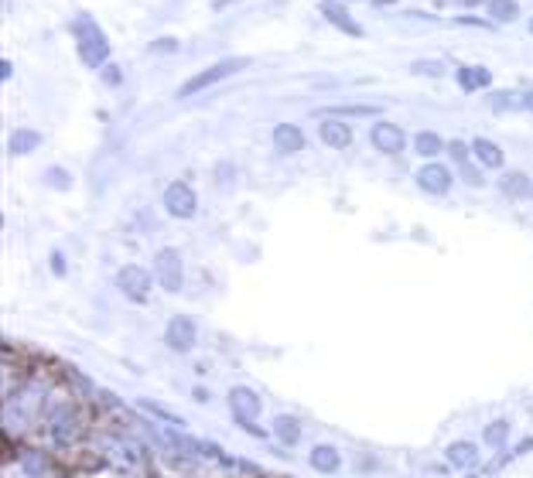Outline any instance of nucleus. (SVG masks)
Returning <instances> with one entry per match:
<instances>
[{
    "instance_id": "1",
    "label": "nucleus",
    "mask_w": 533,
    "mask_h": 478,
    "mask_svg": "<svg viewBox=\"0 0 533 478\" xmlns=\"http://www.w3.org/2000/svg\"><path fill=\"white\" fill-rule=\"evenodd\" d=\"M11 372V383H4V437H14L25 444L31 434H38L45 417H48V407L52 397L62 383L65 369H41V366H7Z\"/></svg>"
},
{
    "instance_id": "2",
    "label": "nucleus",
    "mask_w": 533,
    "mask_h": 478,
    "mask_svg": "<svg viewBox=\"0 0 533 478\" xmlns=\"http://www.w3.org/2000/svg\"><path fill=\"white\" fill-rule=\"evenodd\" d=\"M96 410H93V400L79 397L65 376L58 383L52 397V407H48V417L41 424V441L52 454H62V458H72L79 451H89V437H93V427H96Z\"/></svg>"
},
{
    "instance_id": "3",
    "label": "nucleus",
    "mask_w": 533,
    "mask_h": 478,
    "mask_svg": "<svg viewBox=\"0 0 533 478\" xmlns=\"http://www.w3.org/2000/svg\"><path fill=\"white\" fill-rule=\"evenodd\" d=\"M89 451L96 465H107L123 478H151V448L130 427H109L103 417L93 427Z\"/></svg>"
},
{
    "instance_id": "4",
    "label": "nucleus",
    "mask_w": 533,
    "mask_h": 478,
    "mask_svg": "<svg viewBox=\"0 0 533 478\" xmlns=\"http://www.w3.org/2000/svg\"><path fill=\"white\" fill-rule=\"evenodd\" d=\"M72 34H76V48H79L82 65L89 69H107L109 65V41L103 34V27L96 25L89 14H79L72 21Z\"/></svg>"
},
{
    "instance_id": "5",
    "label": "nucleus",
    "mask_w": 533,
    "mask_h": 478,
    "mask_svg": "<svg viewBox=\"0 0 533 478\" xmlns=\"http://www.w3.org/2000/svg\"><path fill=\"white\" fill-rule=\"evenodd\" d=\"M226 407H229V417L236 421V424L250 434V437H257V441H264L270 430L257 424L260 421V410H264V403L257 397V390H250V386H229V393H226Z\"/></svg>"
},
{
    "instance_id": "6",
    "label": "nucleus",
    "mask_w": 533,
    "mask_h": 478,
    "mask_svg": "<svg viewBox=\"0 0 533 478\" xmlns=\"http://www.w3.org/2000/svg\"><path fill=\"white\" fill-rule=\"evenodd\" d=\"M246 65H250V58H246V55H236V58H222V62H212L209 69H202V72H195L191 79L182 82V86L175 89V96H178V100L198 96L202 89H212V86H219L222 79H229V76L243 72Z\"/></svg>"
},
{
    "instance_id": "7",
    "label": "nucleus",
    "mask_w": 533,
    "mask_h": 478,
    "mask_svg": "<svg viewBox=\"0 0 533 478\" xmlns=\"http://www.w3.org/2000/svg\"><path fill=\"white\" fill-rule=\"evenodd\" d=\"M154 273H147V266L140 264H127L116 270V287L120 294L130 301V304H147L151 301V291H154Z\"/></svg>"
},
{
    "instance_id": "8",
    "label": "nucleus",
    "mask_w": 533,
    "mask_h": 478,
    "mask_svg": "<svg viewBox=\"0 0 533 478\" xmlns=\"http://www.w3.org/2000/svg\"><path fill=\"white\" fill-rule=\"evenodd\" d=\"M154 277H158L161 291L178 294L185 287V264H182V253L175 246H164L154 253Z\"/></svg>"
},
{
    "instance_id": "9",
    "label": "nucleus",
    "mask_w": 533,
    "mask_h": 478,
    "mask_svg": "<svg viewBox=\"0 0 533 478\" xmlns=\"http://www.w3.org/2000/svg\"><path fill=\"white\" fill-rule=\"evenodd\" d=\"M164 346L171 348L175 355H188L191 348L198 346V321L191 315H171L164 325Z\"/></svg>"
},
{
    "instance_id": "10",
    "label": "nucleus",
    "mask_w": 533,
    "mask_h": 478,
    "mask_svg": "<svg viewBox=\"0 0 533 478\" xmlns=\"http://www.w3.org/2000/svg\"><path fill=\"white\" fill-rule=\"evenodd\" d=\"M161 202H164V212L171 215V219H191V215L198 212V195H195V188L188 185V182H171V185L164 188Z\"/></svg>"
},
{
    "instance_id": "11",
    "label": "nucleus",
    "mask_w": 533,
    "mask_h": 478,
    "mask_svg": "<svg viewBox=\"0 0 533 478\" xmlns=\"http://www.w3.org/2000/svg\"><path fill=\"white\" fill-rule=\"evenodd\" d=\"M414 178H417V188L427 191V195H448L452 185H454V171L448 168V164H441V161H427V164H421Z\"/></svg>"
},
{
    "instance_id": "12",
    "label": "nucleus",
    "mask_w": 533,
    "mask_h": 478,
    "mask_svg": "<svg viewBox=\"0 0 533 478\" xmlns=\"http://www.w3.org/2000/svg\"><path fill=\"white\" fill-rule=\"evenodd\" d=\"M370 144L379 154H400L407 147V133L400 130L393 120H376L373 130H370Z\"/></svg>"
},
{
    "instance_id": "13",
    "label": "nucleus",
    "mask_w": 533,
    "mask_h": 478,
    "mask_svg": "<svg viewBox=\"0 0 533 478\" xmlns=\"http://www.w3.org/2000/svg\"><path fill=\"white\" fill-rule=\"evenodd\" d=\"M318 11H321V18H325L328 25H335L342 34H349V38H363V25L349 14V7L342 4V0H321Z\"/></svg>"
},
{
    "instance_id": "14",
    "label": "nucleus",
    "mask_w": 533,
    "mask_h": 478,
    "mask_svg": "<svg viewBox=\"0 0 533 478\" xmlns=\"http://www.w3.org/2000/svg\"><path fill=\"white\" fill-rule=\"evenodd\" d=\"M479 444L475 441H452L448 448H445V465L448 468H454V472H472V468H479Z\"/></svg>"
},
{
    "instance_id": "15",
    "label": "nucleus",
    "mask_w": 533,
    "mask_h": 478,
    "mask_svg": "<svg viewBox=\"0 0 533 478\" xmlns=\"http://www.w3.org/2000/svg\"><path fill=\"white\" fill-rule=\"evenodd\" d=\"M18 468L25 472V478H48L52 475V458L45 448H34V444H21L18 451Z\"/></svg>"
},
{
    "instance_id": "16",
    "label": "nucleus",
    "mask_w": 533,
    "mask_h": 478,
    "mask_svg": "<svg viewBox=\"0 0 533 478\" xmlns=\"http://www.w3.org/2000/svg\"><path fill=\"white\" fill-rule=\"evenodd\" d=\"M270 434L277 437L281 448H297V444L304 441V427H301V421L291 417V414H277V417L270 421Z\"/></svg>"
},
{
    "instance_id": "17",
    "label": "nucleus",
    "mask_w": 533,
    "mask_h": 478,
    "mask_svg": "<svg viewBox=\"0 0 533 478\" xmlns=\"http://www.w3.org/2000/svg\"><path fill=\"white\" fill-rule=\"evenodd\" d=\"M308 465H311V472H318V475H339V468H342V451H339L335 444H311Z\"/></svg>"
},
{
    "instance_id": "18",
    "label": "nucleus",
    "mask_w": 533,
    "mask_h": 478,
    "mask_svg": "<svg viewBox=\"0 0 533 478\" xmlns=\"http://www.w3.org/2000/svg\"><path fill=\"white\" fill-rule=\"evenodd\" d=\"M270 140H274V147H277V154H301L304 151V130L297 127V123H277L274 133H270Z\"/></svg>"
},
{
    "instance_id": "19",
    "label": "nucleus",
    "mask_w": 533,
    "mask_h": 478,
    "mask_svg": "<svg viewBox=\"0 0 533 478\" xmlns=\"http://www.w3.org/2000/svg\"><path fill=\"white\" fill-rule=\"evenodd\" d=\"M137 410L147 417V421H158V424H164V427H178V430H185L188 427V421L182 417V414H175L171 407H164V403H158V400H137Z\"/></svg>"
},
{
    "instance_id": "20",
    "label": "nucleus",
    "mask_w": 533,
    "mask_h": 478,
    "mask_svg": "<svg viewBox=\"0 0 533 478\" xmlns=\"http://www.w3.org/2000/svg\"><path fill=\"white\" fill-rule=\"evenodd\" d=\"M318 140L332 151H346L352 144V127L346 120H321L318 123Z\"/></svg>"
},
{
    "instance_id": "21",
    "label": "nucleus",
    "mask_w": 533,
    "mask_h": 478,
    "mask_svg": "<svg viewBox=\"0 0 533 478\" xmlns=\"http://www.w3.org/2000/svg\"><path fill=\"white\" fill-rule=\"evenodd\" d=\"M472 158L479 161L482 168H503L506 164V154H503V147L496 144V140H489V137H475L472 140Z\"/></svg>"
},
{
    "instance_id": "22",
    "label": "nucleus",
    "mask_w": 533,
    "mask_h": 478,
    "mask_svg": "<svg viewBox=\"0 0 533 478\" xmlns=\"http://www.w3.org/2000/svg\"><path fill=\"white\" fill-rule=\"evenodd\" d=\"M454 82H458L461 93H475V89H489L492 86V72L482 69V65H461L454 72Z\"/></svg>"
},
{
    "instance_id": "23",
    "label": "nucleus",
    "mask_w": 533,
    "mask_h": 478,
    "mask_svg": "<svg viewBox=\"0 0 533 478\" xmlns=\"http://www.w3.org/2000/svg\"><path fill=\"white\" fill-rule=\"evenodd\" d=\"M499 191L506 195V198H533V182L530 175H523V171H503V178H499Z\"/></svg>"
},
{
    "instance_id": "24",
    "label": "nucleus",
    "mask_w": 533,
    "mask_h": 478,
    "mask_svg": "<svg viewBox=\"0 0 533 478\" xmlns=\"http://www.w3.org/2000/svg\"><path fill=\"white\" fill-rule=\"evenodd\" d=\"M41 147V133L31 130V127H18V130H11L7 137V151L14 154V158H25L31 151H38Z\"/></svg>"
},
{
    "instance_id": "25",
    "label": "nucleus",
    "mask_w": 533,
    "mask_h": 478,
    "mask_svg": "<svg viewBox=\"0 0 533 478\" xmlns=\"http://www.w3.org/2000/svg\"><path fill=\"white\" fill-rule=\"evenodd\" d=\"M379 113L383 109L370 107V103H349V107H325L315 116H321V120H346V116H379Z\"/></svg>"
},
{
    "instance_id": "26",
    "label": "nucleus",
    "mask_w": 533,
    "mask_h": 478,
    "mask_svg": "<svg viewBox=\"0 0 533 478\" xmlns=\"http://www.w3.org/2000/svg\"><path fill=\"white\" fill-rule=\"evenodd\" d=\"M509 421L506 417H496V421H489V424L482 427V444H489V448H496V451H503L509 444Z\"/></svg>"
},
{
    "instance_id": "27",
    "label": "nucleus",
    "mask_w": 533,
    "mask_h": 478,
    "mask_svg": "<svg viewBox=\"0 0 533 478\" xmlns=\"http://www.w3.org/2000/svg\"><path fill=\"white\" fill-rule=\"evenodd\" d=\"M414 151H417V158L434 161L438 154H445V151H448V144H445L434 130H421L417 137H414Z\"/></svg>"
},
{
    "instance_id": "28",
    "label": "nucleus",
    "mask_w": 533,
    "mask_h": 478,
    "mask_svg": "<svg viewBox=\"0 0 533 478\" xmlns=\"http://www.w3.org/2000/svg\"><path fill=\"white\" fill-rule=\"evenodd\" d=\"M485 11H489V21H492V25H513V21L520 18V4H516V0H489Z\"/></svg>"
},
{
    "instance_id": "29",
    "label": "nucleus",
    "mask_w": 533,
    "mask_h": 478,
    "mask_svg": "<svg viewBox=\"0 0 533 478\" xmlns=\"http://www.w3.org/2000/svg\"><path fill=\"white\" fill-rule=\"evenodd\" d=\"M489 107L496 109V113H513V109H523V93H516V89L492 93V96H489Z\"/></svg>"
},
{
    "instance_id": "30",
    "label": "nucleus",
    "mask_w": 533,
    "mask_h": 478,
    "mask_svg": "<svg viewBox=\"0 0 533 478\" xmlns=\"http://www.w3.org/2000/svg\"><path fill=\"white\" fill-rule=\"evenodd\" d=\"M45 185L55 188V191H69L72 188V175L65 171V168H58V164H52V168H45Z\"/></svg>"
},
{
    "instance_id": "31",
    "label": "nucleus",
    "mask_w": 533,
    "mask_h": 478,
    "mask_svg": "<svg viewBox=\"0 0 533 478\" xmlns=\"http://www.w3.org/2000/svg\"><path fill=\"white\" fill-rule=\"evenodd\" d=\"M410 72H414V76H431V79H441V76L448 72V65H445V62H434V58H417V62H410Z\"/></svg>"
},
{
    "instance_id": "32",
    "label": "nucleus",
    "mask_w": 533,
    "mask_h": 478,
    "mask_svg": "<svg viewBox=\"0 0 533 478\" xmlns=\"http://www.w3.org/2000/svg\"><path fill=\"white\" fill-rule=\"evenodd\" d=\"M448 158L461 168V164H468L472 158V144H465V140H448Z\"/></svg>"
},
{
    "instance_id": "33",
    "label": "nucleus",
    "mask_w": 533,
    "mask_h": 478,
    "mask_svg": "<svg viewBox=\"0 0 533 478\" xmlns=\"http://www.w3.org/2000/svg\"><path fill=\"white\" fill-rule=\"evenodd\" d=\"M48 266H52L55 277H65V273H69V260H65V253H62V250H52V257H48Z\"/></svg>"
},
{
    "instance_id": "34",
    "label": "nucleus",
    "mask_w": 533,
    "mask_h": 478,
    "mask_svg": "<svg viewBox=\"0 0 533 478\" xmlns=\"http://www.w3.org/2000/svg\"><path fill=\"white\" fill-rule=\"evenodd\" d=\"M458 171H461V182H465V185H475V188L485 185V178H482L479 168H472V164H461Z\"/></svg>"
},
{
    "instance_id": "35",
    "label": "nucleus",
    "mask_w": 533,
    "mask_h": 478,
    "mask_svg": "<svg viewBox=\"0 0 533 478\" xmlns=\"http://www.w3.org/2000/svg\"><path fill=\"white\" fill-rule=\"evenodd\" d=\"M233 178H236V168H233V164H226V161H222V164H219V168H215V182H219V188L233 185Z\"/></svg>"
},
{
    "instance_id": "36",
    "label": "nucleus",
    "mask_w": 533,
    "mask_h": 478,
    "mask_svg": "<svg viewBox=\"0 0 533 478\" xmlns=\"http://www.w3.org/2000/svg\"><path fill=\"white\" fill-rule=\"evenodd\" d=\"M147 52H151V55L178 52V41H175V38H158V41H151V45H147Z\"/></svg>"
},
{
    "instance_id": "37",
    "label": "nucleus",
    "mask_w": 533,
    "mask_h": 478,
    "mask_svg": "<svg viewBox=\"0 0 533 478\" xmlns=\"http://www.w3.org/2000/svg\"><path fill=\"white\" fill-rule=\"evenodd\" d=\"M103 82H107V86H120V82H123L120 65H107V69H103Z\"/></svg>"
},
{
    "instance_id": "38",
    "label": "nucleus",
    "mask_w": 533,
    "mask_h": 478,
    "mask_svg": "<svg viewBox=\"0 0 533 478\" xmlns=\"http://www.w3.org/2000/svg\"><path fill=\"white\" fill-rule=\"evenodd\" d=\"M458 25H465V27H482V31H489V27H492V21H482V18H472V14H461V18H458Z\"/></svg>"
},
{
    "instance_id": "39",
    "label": "nucleus",
    "mask_w": 533,
    "mask_h": 478,
    "mask_svg": "<svg viewBox=\"0 0 533 478\" xmlns=\"http://www.w3.org/2000/svg\"><path fill=\"white\" fill-rule=\"evenodd\" d=\"M14 76V65H11V58H0V82H11Z\"/></svg>"
},
{
    "instance_id": "40",
    "label": "nucleus",
    "mask_w": 533,
    "mask_h": 478,
    "mask_svg": "<svg viewBox=\"0 0 533 478\" xmlns=\"http://www.w3.org/2000/svg\"><path fill=\"white\" fill-rule=\"evenodd\" d=\"M191 400H195V403H209V400H212V393H209L205 386H195V390H191Z\"/></svg>"
},
{
    "instance_id": "41",
    "label": "nucleus",
    "mask_w": 533,
    "mask_h": 478,
    "mask_svg": "<svg viewBox=\"0 0 533 478\" xmlns=\"http://www.w3.org/2000/svg\"><path fill=\"white\" fill-rule=\"evenodd\" d=\"M523 109L533 113V89H523Z\"/></svg>"
},
{
    "instance_id": "42",
    "label": "nucleus",
    "mask_w": 533,
    "mask_h": 478,
    "mask_svg": "<svg viewBox=\"0 0 533 478\" xmlns=\"http://www.w3.org/2000/svg\"><path fill=\"white\" fill-rule=\"evenodd\" d=\"M461 7H479V4H489V0H458Z\"/></svg>"
},
{
    "instance_id": "43",
    "label": "nucleus",
    "mask_w": 533,
    "mask_h": 478,
    "mask_svg": "<svg viewBox=\"0 0 533 478\" xmlns=\"http://www.w3.org/2000/svg\"><path fill=\"white\" fill-rule=\"evenodd\" d=\"M226 4H233V0H212V7H215V11H222Z\"/></svg>"
},
{
    "instance_id": "44",
    "label": "nucleus",
    "mask_w": 533,
    "mask_h": 478,
    "mask_svg": "<svg viewBox=\"0 0 533 478\" xmlns=\"http://www.w3.org/2000/svg\"><path fill=\"white\" fill-rule=\"evenodd\" d=\"M376 7H390V4H397V0H373Z\"/></svg>"
},
{
    "instance_id": "45",
    "label": "nucleus",
    "mask_w": 533,
    "mask_h": 478,
    "mask_svg": "<svg viewBox=\"0 0 533 478\" xmlns=\"http://www.w3.org/2000/svg\"><path fill=\"white\" fill-rule=\"evenodd\" d=\"M530 31H533V21H530Z\"/></svg>"
}]
</instances>
